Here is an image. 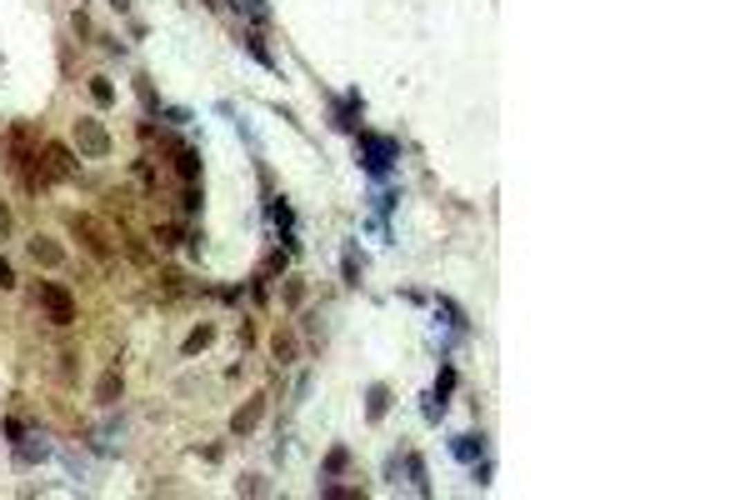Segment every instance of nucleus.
I'll return each mask as SVG.
<instances>
[{
  "label": "nucleus",
  "mask_w": 750,
  "mask_h": 500,
  "mask_svg": "<svg viewBox=\"0 0 750 500\" xmlns=\"http://www.w3.org/2000/svg\"><path fill=\"white\" fill-rule=\"evenodd\" d=\"M40 305H46L50 325H75V300H71V290H66V285L46 280V285H40Z\"/></svg>",
  "instance_id": "1"
},
{
  "label": "nucleus",
  "mask_w": 750,
  "mask_h": 500,
  "mask_svg": "<svg viewBox=\"0 0 750 500\" xmlns=\"http://www.w3.org/2000/svg\"><path fill=\"white\" fill-rule=\"evenodd\" d=\"M75 145H80V155H111V135H105V125L100 120H75Z\"/></svg>",
  "instance_id": "2"
},
{
  "label": "nucleus",
  "mask_w": 750,
  "mask_h": 500,
  "mask_svg": "<svg viewBox=\"0 0 750 500\" xmlns=\"http://www.w3.org/2000/svg\"><path fill=\"white\" fill-rule=\"evenodd\" d=\"M71 231H75V235H85V245H91L100 260L111 256V240H105V231H100V225H95L91 215H71Z\"/></svg>",
  "instance_id": "3"
},
{
  "label": "nucleus",
  "mask_w": 750,
  "mask_h": 500,
  "mask_svg": "<svg viewBox=\"0 0 750 500\" xmlns=\"http://www.w3.org/2000/svg\"><path fill=\"white\" fill-rule=\"evenodd\" d=\"M261 415H265V395H250V401H245L241 410H235L230 430H235V435H245V430H255V425H261Z\"/></svg>",
  "instance_id": "4"
},
{
  "label": "nucleus",
  "mask_w": 750,
  "mask_h": 500,
  "mask_svg": "<svg viewBox=\"0 0 750 500\" xmlns=\"http://www.w3.org/2000/svg\"><path fill=\"white\" fill-rule=\"evenodd\" d=\"M360 145H366V155H371V160H366L371 171H385V165H391V155H395V145L380 140V135H360Z\"/></svg>",
  "instance_id": "5"
},
{
  "label": "nucleus",
  "mask_w": 750,
  "mask_h": 500,
  "mask_svg": "<svg viewBox=\"0 0 750 500\" xmlns=\"http://www.w3.org/2000/svg\"><path fill=\"white\" fill-rule=\"evenodd\" d=\"M30 256H35L40 265H50V270H55L60 260H66V250H60L55 240H46V235H35V240H30Z\"/></svg>",
  "instance_id": "6"
},
{
  "label": "nucleus",
  "mask_w": 750,
  "mask_h": 500,
  "mask_svg": "<svg viewBox=\"0 0 750 500\" xmlns=\"http://www.w3.org/2000/svg\"><path fill=\"white\" fill-rule=\"evenodd\" d=\"M115 395H120V370H105L100 381H95V401L100 405H115Z\"/></svg>",
  "instance_id": "7"
},
{
  "label": "nucleus",
  "mask_w": 750,
  "mask_h": 500,
  "mask_svg": "<svg viewBox=\"0 0 750 500\" xmlns=\"http://www.w3.org/2000/svg\"><path fill=\"white\" fill-rule=\"evenodd\" d=\"M176 171H180V180H196L200 175V155L190 151V145H176Z\"/></svg>",
  "instance_id": "8"
},
{
  "label": "nucleus",
  "mask_w": 750,
  "mask_h": 500,
  "mask_svg": "<svg viewBox=\"0 0 750 500\" xmlns=\"http://www.w3.org/2000/svg\"><path fill=\"white\" fill-rule=\"evenodd\" d=\"M210 340H216V325H196V330L185 336V345H180V350H185V356H200V350H205Z\"/></svg>",
  "instance_id": "9"
},
{
  "label": "nucleus",
  "mask_w": 750,
  "mask_h": 500,
  "mask_svg": "<svg viewBox=\"0 0 750 500\" xmlns=\"http://www.w3.org/2000/svg\"><path fill=\"white\" fill-rule=\"evenodd\" d=\"M270 350H275V360H281V365H290L295 360V336H290V330H275Z\"/></svg>",
  "instance_id": "10"
},
{
  "label": "nucleus",
  "mask_w": 750,
  "mask_h": 500,
  "mask_svg": "<svg viewBox=\"0 0 750 500\" xmlns=\"http://www.w3.org/2000/svg\"><path fill=\"white\" fill-rule=\"evenodd\" d=\"M91 95H95V106H111V100H115V86H111L105 75H95V80H91Z\"/></svg>",
  "instance_id": "11"
},
{
  "label": "nucleus",
  "mask_w": 750,
  "mask_h": 500,
  "mask_svg": "<svg viewBox=\"0 0 750 500\" xmlns=\"http://www.w3.org/2000/svg\"><path fill=\"white\" fill-rule=\"evenodd\" d=\"M385 401H391V395H385V385H375V390H371V421H380V415H385Z\"/></svg>",
  "instance_id": "12"
},
{
  "label": "nucleus",
  "mask_w": 750,
  "mask_h": 500,
  "mask_svg": "<svg viewBox=\"0 0 750 500\" xmlns=\"http://www.w3.org/2000/svg\"><path fill=\"white\" fill-rule=\"evenodd\" d=\"M346 461H350L346 450H330V461H326V470H330V475H340V470H346Z\"/></svg>",
  "instance_id": "13"
},
{
  "label": "nucleus",
  "mask_w": 750,
  "mask_h": 500,
  "mask_svg": "<svg viewBox=\"0 0 750 500\" xmlns=\"http://www.w3.org/2000/svg\"><path fill=\"white\" fill-rule=\"evenodd\" d=\"M285 300H290V305H300V300H306V285H300V280H290V285H285Z\"/></svg>",
  "instance_id": "14"
},
{
  "label": "nucleus",
  "mask_w": 750,
  "mask_h": 500,
  "mask_svg": "<svg viewBox=\"0 0 750 500\" xmlns=\"http://www.w3.org/2000/svg\"><path fill=\"white\" fill-rule=\"evenodd\" d=\"M456 450H460L465 461H470V455H476V435H460V441H456Z\"/></svg>",
  "instance_id": "15"
},
{
  "label": "nucleus",
  "mask_w": 750,
  "mask_h": 500,
  "mask_svg": "<svg viewBox=\"0 0 750 500\" xmlns=\"http://www.w3.org/2000/svg\"><path fill=\"white\" fill-rule=\"evenodd\" d=\"M10 225H15V220H10V205L0 200V235H10Z\"/></svg>",
  "instance_id": "16"
},
{
  "label": "nucleus",
  "mask_w": 750,
  "mask_h": 500,
  "mask_svg": "<svg viewBox=\"0 0 750 500\" xmlns=\"http://www.w3.org/2000/svg\"><path fill=\"white\" fill-rule=\"evenodd\" d=\"M411 475H415V490H425V465L415 461V455H411Z\"/></svg>",
  "instance_id": "17"
},
{
  "label": "nucleus",
  "mask_w": 750,
  "mask_h": 500,
  "mask_svg": "<svg viewBox=\"0 0 750 500\" xmlns=\"http://www.w3.org/2000/svg\"><path fill=\"white\" fill-rule=\"evenodd\" d=\"M10 285H15V270H10L6 260H0V290H10Z\"/></svg>",
  "instance_id": "18"
}]
</instances>
